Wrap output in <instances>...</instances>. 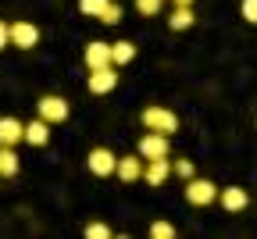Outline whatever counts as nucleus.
Returning a JSON list of instances; mask_svg holds the SVG:
<instances>
[{
    "instance_id": "obj_20",
    "label": "nucleus",
    "mask_w": 257,
    "mask_h": 239,
    "mask_svg": "<svg viewBox=\"0 0 257 239\" xmlns=\"http://www.w3.org/2000/svg\"><path fill=\"white\" fill-rule=\"evenodd\" d=\"M161 4H165V0H136V11H140L143 18H154V15L161 11Z\"/></svg>"
},
{
    "instance_id": "obj_16",
    "label": "nucleus",
    "mask_w": 257,
    "mask_h": 239,
    "mask_svg": "<svg viewBox=\"0 0 257 239\" xmlns=\"http://www.w3.org/2000/svg\"><path fill=\"white\" fill-rule=\"evenodd\" d=\"M111 54H114V64H118V68H125L128 61L136 57V47L128 43V40H121V43H111Z\"/></svg>"
},
{
    "instance_id": "obj_21",
    "label": "nucleus",
    "mask_w": 257,
    "mask_h": 239,
    "mask_svg": "<svg viewBox=\"0 0 257 239\" xmlns=\"http://www.w3.org/2000/svg\"><path fill=\"white\" fill-rule=\"evenodd\" d=\"M100 22H104V25H118V22H121V8L114 4V0H111V4L104 8V15H100Z\"/></svg>"
},
{
    "instance_id": "obj_4",
    "label": "nucleus",
    "mask_w": 257,
    "mask_h": 239,
    "mask_svg": "<svg viewBox=\"0 0 257 239\" xmlns=\"http://www.w3.org/2000/svg\"><path fill=\"white\" fill-rule=\"evenodd\" d=\"M68 100L64 96H54V93H47V96H40V104H36V114L40 118H47L50 125H57V122H68Z\"/></svg>"
},
{
    "instance_id": "obj_14",
    "label": "nucleus",
    "mask_w": 257,
    "mask_h": 239,
    "mask_svg": "<svg viewBox=\"0 0 257 239\" xmlns=\"http://www.w3.org/2000/svg\"><path fill=\"white\" fill-rule=\"evenodd\" d=\"M193 22H197V15H193V8H182V4H175V11H172V18H168V29L182 32V29H189Z\"/></svg>"
},
{
    "instance_id": "obj_22",
    "label": "nucleus",
    "mask_w": 257,
    "mask_h": 239,
    "mask_svg": "<svg viewBox=\"0 0 257 239\" xmlns=\"http://www.w3.org/2000/svg\"><path fill=\"white\" fill-rule=\"evenodd\" d=\"M86 235H89V239H107L111 228H107L104 221H93V225H86Z\"/></svg>"
},
{
    "instance_id": "obj_6",
    "label": "nucleus",
    "mask_w": 257,
    "mask_h": 239,
    "mask_svg": "<svg viewBox=\"0 0 257 239\" xmlns=\"http://www.w3.org/2000/svg\"><path fill=\"white\" fill-rule=\"evenodd\" d=\"M89 93H96V96H104V93H111L114 86H118V64H104V68H93L89 72Z\"/></svg>"
},
{
    "instance_id": "obj_7",
    "label": "nucleus",
    "mask_w": 257,
    "mask_h": 239,
    "mask_svg": "<svg viewBox=\"0 0 257 239\" xmlns=\"http://www.w3.org/2000/svg\"><path fill=\"white\" fill-rule=\"evenodd\" d=\"M136 150H140V157H147V161H154V157H168V136H165V132L147 129Z\"/></svg>"
},
{
    "instance_id": "obj_17",
    "label": "nucleus",
    "mask_w": 257,
    "mask_h": 239,
    "mask_svg": "<svg viewBox=\"0 0 257 239\" xmlns=\"http://www.w3.org/2000/svg\"><path fill=\"white\" fill-rule=\"evenodd\" d=\"M107 4H111V0H79V11H82L86 18H100Z\"/></svg>"
},
{
    "instance_id": "obj_24",
    "label": "nucleus",
    "mask_w": 257,
    "mask_h": 239,
    "mask_svg": "<svg viewBox=\"0 0 257 239\" xmlns=\"http://www.w3.org/2000/svg\"><path fill=\"white\" fill-rule=\"evenodd\" d=\"M4 47H11V22L0 18V50H4Z\"/></svg>"
},
{
    "instance_id": "obj_3",
    "label": "nucleus",
    "mask_w": 257,
    "mask_h": 239,
    "mask_svg": "<svg viewBox=\"0 0 257 239\" xmlns=\"http://www.w3.org/2000/svg\"><path fill=\"white\" fill-rule=\"evenodd\" d=\"M36 43H40V25H36V22H29V18L11 22V47H18V50H32Z\"/></svg>"
},
{
    "instance_id": "obj_25",
    "label": "nucleus",
    "mask_w": 257,
    "mask_h": 239,
    "mask_svg": "<svg viewBox=\"0 0 257 239\" xmlns=\"http://www.w3.org/2000/svg\"><path fill=\"white\" fill-rule=\"evenodd\" d=\"M175 4H182V8H193V0H175Z\"/></svg>"
},
{
    "instance_id": "obj_12",
    "label": "nucleus",
    "mask_w": 257,
    "mask_h": 239,
    "mask_svg": "<svg viewBox=\"0 0 257 239\" xmlns=\"http://www.w3.org/2000/svg\"><path fill=\"white\" fill-rule=\"evenodd\" d=\"M143 168H147V157H118V179L121 182H136V179H143Z\"/></svg>"
},
{
    "instance_id": "obj_8",
    "label": "nucleus",
    "mask_w": 257,
    "mask_h": 239,
    "mask_svg": "<svg viewBox=\"0 0 257 239\" xmlns=\"http://www.w3.org/2000/svg\"><path fill=\"white\" fill-rule=\"evenodd\" d=\"M172 172H175V168H172L168 157H154V161H147V168H143V182H147V186H165Z\"/></svg>"
},
{
    "instance_id": "obj_18",
    "label": "nucleus",
    "mask_w": 257,
    "mask_h": 239,
    "mask_svg": "<svg viewBox=\"0 0 257 239\" xmlns=\"http://www.w3.org/2000/svg\"><path fill=\"white\" fill-rule=\"evenodd\" d=\"M172 168H175V175H179L182 182H189L193 175H197V164H193V161H186V157H182V161H172Z\"/></svg>"
},
{
    "instance_id": "obj_1",
    "label": "nucleus",
    "mask_w": 257,
    "mask_h": 239,
    "mask_svg": "<svg viewBox=\"0 0 257 239\" xmlns=\"http://www.w3.org/2000/svg\"><path fill=\"white\" fill-rule=\"evenodd\" d=\"M143 129H154V132H165V136H172V132H179V114L172 111V107H147L143 114Z\"/></svg>"
},
{
    "instance_id": "obj_9",
    "label": "nucleus",
    "mask_w": 257,
    "mask_h": 239,
    "mask_svg": "<svg viewBox=\"0 0 257 239\" xmlns=\"http://www.w3.org/2000/svg\"><path fill=\"white\" fill-rule=\"evenodd\" d=\"M86 68L93 72V68H104V64H114V54H111V43H104V40H93V43H86Z\"/></svg>"
},
{
    "instance_id": "obj_5",
    "label": "nucleus",
    "mask_w": 257,
    "mask_h": 239,
    "mask_svg": "<svg viewBox=\"0 0 257 239\" xmlns=\"http://www.w3.org/2000/svg\"><path fill=\"white\" fill-rule=\"evenodd\" d=\"M86 164H89V172H93L96 179H107V175H114V172H118V157H114L107 147H96V150H89Z\"/></svg>"
},
{
    "instance_id": "obj_11",
    "label": "nucleus",
    "mask_w": 257,
    "mask_h": 239,
    "mask_svg": "<svg viewBox=\"0 0 257 239\" xmlns=\"http://www.w3.org/2000/svg\"><path fill=\"white\" fill-rule=\"evenodd\" d=\"M18 143H25V125L11 114L0 118V147H18Z\"/></svg>"
},
{
    "instance_id": "obj_15",
    "label": "nucleus",
    "mask_w": 257,
    "mask_h": 239,
    "mask_svg": "<svg viewBox=\"0 0 257 239\" xmlns=\"http://www.w3.org/2000/svg\"><path fill=\"white\" fill-rule=\"evenodd\" d=\"M0 175H4V179L18 175V154H15V147H0Z\"/></svg>"
},
{
    "instance_id": "obj_10",
    "label": "nucleus",
    "mask_w": 257,
    "mask_h": 239,
    "mask_svg": "<svg viewBox=\"0 0 257 239\" xmlns=\"http://www.w3.org/2000/svg\"><path fill=\"white\" fill-rule=\"evenodd\" d=\"M218 200H221V207L229 211V214H239V211H246L250 193H246V189H239V186H225V189L218 193Z\"/></svg>"
},
{
    "instance_id": "obj_23",
    "label": "nucleus",
    "mask_w": 257,
    "mask_h": 239,
    "mask_svg": "<svg viewBox=\"0 0 257 239\" xmlns=\"http://www.w3.org/2000/svg\"><path fill=\"white\" fill-rule=\"evenodd\" d=\"M239 11H243V18H246V22H253V25H257V0H243Z\"/></svg>"
},
{
    "instance_id": "obj_2",
    "label": "nucleus",
    "mask_w": 257,
    "mask_h": 239,
    "mask_svg": "<svg viewBox=\"0 0 257 239\" xmlns=\"http://www.w3.org/2000/svg\"><path fill=\"white\" fill-rule=\"evenodd\" d=\"M218 193H221V189H218L211 179H197V175H193V179L186 182V200L193 203V207H207V203H214Z\"/></svg>"
},
{
    "instance_id": "obj_19",
    "label": "nucleus",
    "mask_w": 257,
    "mask_h": 239,
    "mask_svg": "<svg viewBox=\"0 0 257 239\" xmlns=\"http://www.w3.org/2000/svg\"><path fill=\"white\" fill-rule=\"evenodd\" d=\"M150 235L154 239H175V225L172 221H154L150 225Z\"/></svg>"
},
{
    "instance_id": "obj_13",
    "label": "nucleus",
    "mask_w": 257,
    "mask_h": 239,
    "mask_svg": "<svg viewBox=\"0 0 257 239\" xmlns=\"http://www.w3.org/2000/svg\"><path fill=\"white\" fill-rule=\"evenodd\" d=\"M25 143H29V147H47V143H50V122L36 114V122L25 125Z\"/></svg>"
}]
</instances>
